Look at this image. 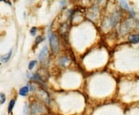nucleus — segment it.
<instances>
[{
    "label": "nucleus",
    "mask_w": 139,
    "mask_h": 115,
    "mask_svg": "<svg viewBox=\"0 0 139 115\" xmlns=\"http://www.w3.org/2000/svg\"><path fill=\"white\" fill-rule=\"evenodd\" d=\"M48 37H49V44H50V48L52 49V52L54 54L57 53L59 52V49H60V43H59V40H58L57 36L54 34H52L50 30H49Z\"/></svg>",
    "instance_id": "nucleus-1"
},
{
    "label": "nucleus",
    "mask_w": 139,
    "mask_h": 115,
    "mask_svg": "<svg viewBox=\"0 0 139 115\" xmlns=\"http://www.w3.org/2000/svg\"><path fill=\"white\" fill-rule=\"evenodd\" d=\"M30 111L33 114H40L45 111V107L39 103H33L30 105Z\"/></svg>",
    "instance_id": "nucleus-2"
},
{
    "label": "nucleus",
    "mask_w": 139,
    "mask_h": 115,
    "mask_svg": "<svg viewBox=\"0 0 139 115\" xmlns=\"http://www.w3.org/2000/svg\"><path fill=\"white\" fill-rule=\"evenodd\" d=\"M120 20V15L118 12H114V14L111 15L110 17V23L112 27H114L119 21Z\"/></svg>",
    "instance_id": "nucleus-3"
},
{
    "label": "nucleus",
    "mask_w": 139,
    "mask_h": 115,
    "mask_svg": "<svg viewBox=\"0 0 139 115\" xmlns=\"http://www.w3.org/2000/svg\"><path fill=\"white\" fill-rule=\"evenodd\" d=\"M37 94H38L39 97L40 98V100L45 101L46 103L49 102V96H48V94H47V93H46V91H44L43 90H40L38 92Z\"/></svg>",
    "instance_id": "nucleus-4"
},
{
    "label": "nucleus",
    "mask_w": 139,
    "mask_h": 115,
    "mask_svg": "<svg viewBox=\"0 0 139 115\" xmlns=\"http://www.w3.org/2000/svg\"><path fill=\"white\" fill-rule=\"evenodd\" d=\"M47 55H48V48L45 46V47H43V48L41 50V52L39 54V59L41 61H43L47 58Z\"/></svg>",
    "instance_id": "nucleus-5"
},
{
    "label": "nucleus",
    "mask_w": 139,
    "mask_h": 115,
    "mask_svg": "<svg viewBox=\"0 0 139 115\" xmlns=\"http://www.w3.org/2000/svg\"><path fill=\"white\" fill-rule=\"evenodd\" d=\"M69 32V26L67 23H63L61 27H60V33L61 34L66 37H67V34H68Z\"/></svg>",
    "instance_id": "nucleus-6"
},
{
    "label": "nucleus",
    "mask_w": 139,
    "mask_h": 115,
    "mask_svg": "<svg viewBox=\"0 0 139 115\" xmlns=\"http://www.w3.org/2000/svg\"><path fill=\"white\" fill-rule=\"evenodd\" d=\"M128 40L130 42L133 43V44H136V43H139V34H133L131 35L128 37Z\"/></svg>",
    "instance_id": "nucleus-7"
},
{
    "label": "nucleus",
    "mask_w": 139,
    "mask_h": 115,
    "mask_svg": "<svg viewBox=\"0 0 139 115\" xmlns=\"http://www.w3.org/2000/svg\"><path fill=\"white\" fill-rule=\"evenodd\" d=\"M28 92H29V87H28V86H23V87H22V88L19 90V95H21V96H26L27 93H28Z\"/></svg>",
    "instance_id": "nucleus-8"
},
{
    "label": "nucleus",
    "mask_w": 139,
    "mask_h": 115,
    "mask_svg": "<svg viewBox=\"0 0 139 115\" xmlns=\"http://www.w3.org/2000/svg\"><path fill=\"white\" fill-rule=\"evenodd\" d=\"M67 63H69V58L67 57H62L60 59V65L66 66Z\"/></svg>",
    "instance_id": "nucleus-9"
},
{
    "label": "nucleus",
    "mask_w": 139,
    "mask_h": 115,
    "mask_svg": "<svg viewBox=\"0 0 139 115\" xmlns=\"http://www.w3.org/2000/svg\"><path fill=\"white\" fill-rule=\"evenodd\" d=\"M12 50H10L5 55H4V56H2V57H1V59H2V61H5V62H6L7 61H9V58L11 57V55H12Z\"/></svg>",
    "instance_id": "nucleus-10"
},
{
    "label": "nucleus",
    "mask_w": 139,
    "mask_h": 115,
    "mask_svg": "<svg viewBox=\"0 0 139 115\" xmlns=\"http://www.w3.org/2000/svg\"><path fill=\"white\" fill-rule=\"evenodd\" d=\"M15 103H16L15 100H12L9 102V107H8V112H9V114H11V113H12V109H13V107H14V105H15Z\"/></svg>",
    "instance_id": "nucleus-11"
},
{
    "label": "nucleus",
    "mask_w": 139,
    "mask_h": 115,
    "mask_svg": "<svg viewBox=\"0 0 139 115\" xmlns=\"http://www.w3.org/2000/svg\"><path fill=\"white\" fill-rule=\"evenodd\" d=\"M36 63H37V61H35V60H33V61H31L29 63V66H28L29 69H30V70L33 69V67H34V66L36 65Z\"/></svg>",
    "instance_id": "nucleus-12"
},
{
    "label": "nucleus",
    "mask_w": 139,
    "mask_h": 115,
    "mask_svg": "<svg viewBox=\"0 0 139 115\" xmlns=\"http://www.w3.org/2000/svg\"><path fill=\"white\" fill-rule=\"evenodd\" d=\"M5 102V96L3 93H0V104H2Z\"/></svg>",
    "instance_id": "nucleus-13"
},
{
    "label": "nucleus",
    "mask_w": 139,
    "mask_h": 115,
    "mask_svg": "<svg viewBox=\"0 0 139 115\" xmlns=\"http://www.w3.org/2000/svg\"><path fill=\"white\" fill-rule=\"evenodd\" d=\"M121 6H122L123 8H125V9L129 10V6H128V5L127 4V2H126L125 1H121Z\"/></svg>",
    "instance_id": "nucleus-14"
},
{
    "label": "nucleus",
    "mask_w": 139,
    "mask_h": 115,
    "mask_svg": "<svg viewBox=\"0 0 139 115\" xmlns=\"http://www.w3.org/2000/svg\"><path fill=\"white\" fill-rule=\"evenodd\" d=\"M44 40V38L43 37H42L41 36H38L36 38V44L37 45V44H39L40 42H42Z\"/></svg>",
    "instance_id": "nucleus-15"
},
{
    "label": "nucleus",
    "mask_w": 139,
    "mask_h": 115,
    "mask_svg": "<svg viewBox=\"0 0 139 115\" xmlns=\"http://www.w3.org/2000/svg\"><path fill=\"white\" fill-rule=\"evenodd\" d=\"M36 30H37V28H36V27H32L31 30H30V34H31V35L34 36V35L36 34Z\"/></svg>",
    "instance_id": "nucleus-16"
},
{
    "label": "nucleus",
    "mask_w": 139,
    "mask_h": 115,
    "mask_svg": "<svg viewBox=\"0 0 139 115\" xmlns=\"http://www.w3.org/2000/svg\"><path fill=\"white\" fill-rule=\"evenodd\" d=\"M65 3H66V2H61V5H63Z\"/></svg>",
    "instance_id": "nucleus-17"
}]
</instances>
